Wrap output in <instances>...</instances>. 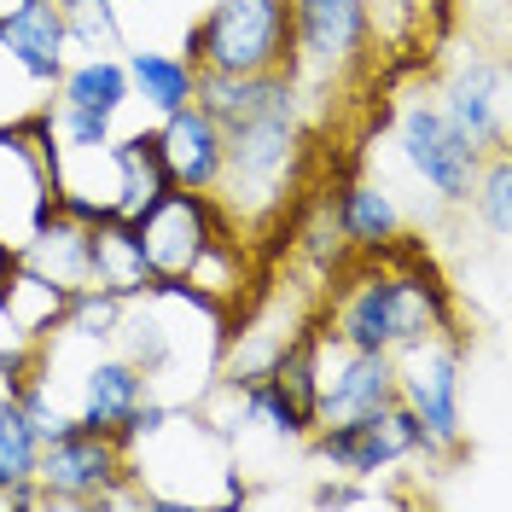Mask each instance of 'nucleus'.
<instances>
[{
    "label": "nucleus",
    "instance_id": "f257e3e1",
    "mask_svg": "<svg viewBox=\"0 0 512 512\" xmlns=\"http://www.w3.org/2000/svg\"><path fill=\"white\" fill-rule=\"evenodd\" d=\"M326 332L338 344H350V350L402 355L414 344H425V338L454 332V297H448L443 274L431 262H419V256L384 262L379 256V268H367L361 280L344 286Z\"/></svg>",
    "mask_w": 512,
    "mask_h": 512
},
{
    "label": "nucleus",
    "instance_id": "f03ea898",
    "mask_svg": "<svg viewBox=\"0 0 512 512\" xmlns=\"http://www.w3.org/2000/svg\"><path fill=\"white\" fill-rule=\"evenodd\" d=\"M303 152V123H297V82L274 76L268 94L256 99L239 123L222 128V181H216V204L227 222H256L274 216L291 187V169Z\"/></svg>",
    "mask_w": 512,
    "mask_h": 512
},
{
    "label": "nucleus",
    "instance_id": "7ed1b4c3",
    "mask_svg": "<svg viewBox=\"0 0 512 512\" xmlns=\"http://www.w3.org/2000/svg\"><path fill=\"white\" fill-rule=\"evenodd\" d=\"M181 59L227 76H291V0H210V12L187 24Z\"/></svg>",
    "mask_w": 512,
    "mask_h": 512
},
{
    "label": "nucleus",
    "instance_id": "20e7f679",
    "mask_svg": "<svg viewBox=\"0 0 512 512\" xmlns=\"http://www.w3.org/2000/svg\"><path fill=\"white\" fill-rule=\"evenodd\" d=\"M134 233H140V251H146V268H152L158 286H175V280L198 286V274L222 251L239 245V227L222 216V204L210 192H187V187L163 192L134 222Z\"/></svg>",
    "mask_w": 512,
    "mask_h": 512
},
{
    "label": "nucleus",
    "instance_id": "39448f33",
    "mask_svg": "<svg viewBox=\"0 0 512 512\" xmlns=\"http://www.w3.org/2000/svg\"><path fill=\"white\" fill-rule=\"evenodd\" d=\"M396 402L419 419L425 454L466 448V344H460V332L425 338L396 355Z\"/></svg>",
    "mask_w": 512,
    "mask_h": 512
},
{
    "label": "nucleus",
    "instance_id": "423d86ee",
    "mask_svg": "<svg viewBox=\"0 0 512 512\" xmlns=\"http://www.w3.org/2000/svg\"><path fill=\"white\" fill-rule=\"evenodd\" d=\"M123 478H128V448L111 431H94V425L64 431L59 443H41V460H35L41 507H123V501H140V495L123 489Z\"/></svg>",
    "mask_w": 512,
    "mask_h": 512
},
{
    "label": "nucleus",
    "instance_id": "0eeeda50",
    "mask_svg": "<svg viewBox=\"0 0 512 512\" xmlns=\"http://www.w3.org/2000/svg\"><path fill=\"white\" fill-rule=\"evenodd\" d=\"M303 448L315 454L332 478H384L390 466L425 454V431L419 419L402 408V402H384L373 414H355V419H332V425H315Z\"/></svg>",
    "mask_w": 512,
    "mask_h": 512
},
{
    "label": "nucleus",
    "instance_id": "6e6552de",
    "mask_svg": "<svg viewBox=\"0 0 512 512\" xmlns=\"http://www.w3.org/2000/svg\"><path fill=\"white\" fill-rule=\"evenodd\" d=\"M291 82L350 76L373 47V0H291Z\"/></svg>",
    "mask_w": 512,
    "mask_h": 512
},
{
    "label": "nucleus",
    "instance_id": "1a4fd4ad",
    "mask_svg": "<svg viewBox=\"0 0 512 512\" xmlns=\"http://www.w3.org/2000/svg\"><path fill=\"white\" fill-rule=\"evenodd\" d=\"M396 146L425 187L437 192L443 204H472V187H478V169L489 152H478L460 128L437 111V99H414L402 105L396 117Z\"/></svg>",
    "mask_w": 512,
    "mask_h": 512
},
{
    "label": "nucleus",
    "instance_id": "9d476101",
    "mask_svg": "<svg viewBox=\"0 0 512 512\" xmlns=\"http://www.w3.org/2000/svg\"><path fill=\"white\" fill-rule=\"evenodd\" d=\"M384 402H396V355L350 350L315 326V425L373 414Z\"/></svg>",
    "mask_w": 512,
    "mask_h": 512
},
{
    "label": "nucleus",
    "instance_id": "9b49d317",
    "mask_svg": "<svg viewBox=\"0 0 512 512\" xmlns=\"http://www.w3.org/2000/svg\"><path fill=\"white\" fill-rule=\"evenodd\" d=\"M437 111H443L478 152H501V146H507V70H501V59L466 53V59L448 70Z\"/></svg>",
    "mask_w": 512,
    "mask_h": 512
},
{
    "label": "nucleus",
    "instance_id": "f8f14e48",
    "mask_svg": "<svg viewBox=\"0 0 512 512\" xmlns=\"http://www.w3.org/2000/svg\"><path fill=\"white\" fill-rule=\"evenodd\" d=\"M152 140H158V158L169 169V181L187 192H216L222 181V123L192 99L181 111H169L158 128H152Z\"/></svg>",
    "mask_w": 512,
    "mask_h": 512
},
{
    "label": "nucleus",
    "instance_id": "ddd939ff",
    "mask_svg": "<svg viewBox=\"0 0 512 512\" xmlns=\"http://www.w3.org/2000/svg\"><path fill=\"white\" fill-rule=\"evenodd\" d=\"M0 59H12L30 82H59L70 64L59 0H18L0 12Z\"/></svg>",
    "mask_w": 512,
    "mask_h": 512
},
{
    "label": "nucleus",
    "instance_id": "4468645a",
    "mask_svg": "<svg viewBox=\"0 0 512 512\" xmlns=\"http://www.w3.org/2000/svg\"><path fill=\"white\" fill-rule=\"evenodd\" d=\"M152 390V379L128 361V355H105L99 350L88 367H82V379H76V425H94V431H123V419L140 408V396Z\"/></svg>",
    "mask_w": 512,
    "mask_h": 512
},
{
    "label": "nucleus",
    "instance_id": "2eb2a0df",
    "mask_svg": "<svg viewBox=\"0 0 512 512\" xmlns=\"http://www.w3.org/2000/svg\"><path fill=\"white\" fill-rule=\"evenodd\" d=\"M105 163H111V175H117L111 192H105L117 222H140L163 192L175 187L169 169H163V158H158L152 128H140V134H128V140H111V146H105Z\"/></svg>",
    "mask_w": 512,
    "mask_h": 512
},
{
    "label": "nucleus",
    "instance_id": "dca6fc26",
    "mask_svg": "<svg viewBox=\"0 0 512 512\" xmlns=\"http://www.w3.org/2000/svg\"><path fill=\"white\" fill-rule=\"evenodd\" d=\"M88 286L117 291V297H140V291L158 286L152 268H146V251H140L134 222H117V216L88 222Z\"/></svg>",
    "mask_w": 512,
    "mask_h": 512
},
{
    "label": "nucleus",
    "instance_id": "f3484780",
    "mask_svg": "<svg viewBox=\"0 0 512 512\" xmlns=\"http://www.w3.org/2000/svg\"><path fill=\"white\" fill-rule=\"evenodd\" d=\"M332 227L367 256H384V251L402 245V210H396V198H390L384 187H373V181H350V187L338 192Z\"/></svg>",
    "mask_w": 512,
    "mask_h": 512
},
{
    "label": "nucleus",
    "instance_id": "a211bd4d",
    "mask_svg": "<svg viewBox=\"0 0 512 512\" xmlns=\"http://www.w3.org/2000/svg\"><path fill=\"white\" fill-rule=\"evenodd\" d=\"M123 70H128V88H134V99H146L158 117L181 111V105H192V94H198V70H192L181 53L140 47V53H128V59H123Z\"/></svg>",
    "mask_w": 512,
    "mask_h": 512
},
{
    "label": "nucleus",
    "instance_id": "6ab92c4d",
    "mask_svg": "<svg viewBox=\"0 0 512 512\" xmlns=\"http://www.w3.org/2000/svg\"><path fill=\"white\" fill-rule=\"evenodd\" d=\"M128 99H134V88H128L123 59H111V53H88V59L64 64L59 105H82V111H105V117H117Z\"/></svg>",
    "mask_w": 512,
    "mask_h": 512
},
{
    "label": "nucleus",
    "instance_id": "aec40b11",
    "mask_svg": "<svg viewBox=\"0 0 512 512\" xmlns=\"http://www.w3.org/2000/svg\"><path fill=\"white\" fill-rule=\"evenodd\" d=\"M35 460H41V437L30 431V419L18 408V396H0V495L12 483H35Z\"/></svg>",
    "mask_w": 512,
    "mask_h": 512
},
{
    "label": "nucleus",
    "instance_id": "412c9836",
    "mask_svg": "<svg viewBox=\"0 0 512 512\" xmlns=\"http://www.w3.org/2000/svg\"><path fill=\"white\" fill-rule=\"evenodd\" d=\"M59 18H64V41L82 47V53H117L123 47L117 0H59Z\"/></svg>",
    "mask_w": 512,
    "mask_h": 512
},
{
    "label": "nucleus",
    "instance_id": "4be33fe9",
    "mask_svg": "<svg viewBox=\"0 0 512 512\" xmlns=\"http://www.w3.org/2000/svg\"><path fill=\"white\" fill-rule=\"evenodd\" d=\"M472 210L483 216L489 239H495V245H507V233H512V158H507V146L483 158L478 187H472Z\"/></svg>",
    "mask_w": 512,
    "mask_h": 512
},
{
    "label": "nucleus",
    "instance_id": "5701e85b",
    "mask_svg": "<svg viewBox=\"0 0 512 512\" xmlns=\"http://www.w3.org/2000/svg\"><path fill=\"white\" fill-rule=\"evenodd\" d=\"M117 117H105V111H82V105H59L53 111V134L64 140V152H105L117 134H111Z\"/></svg>",
    "mask_w": 512,
    "mask_h": 512
},
{
    "label": "nucleus",
    "instance_id": "b1692460",
    "mask_svg": "<svg viewBox=\"0 0 512 512\" xmlns=\"http://www.w3.org/2000/svg\"><path fill=\"white\" fill-rule=\"evenodd\" d=\"M35 367H41V344H30V338H12V344H0V390H18V384L30 379Z\"/></svg>",
    "mask_w": 512,
    "mask_h": 512
},
{
    "label": "nucleus",
    "instance_id": "393cba45",
    "mask_svg": "<svg viewBox=\"0 0 512 512\" xmlns=\"http://www.w3.org/2000/svg\"><path fill=\"white\" fill-rule=\"evenodd\" d=\"M367 501H379V495L355 489V483H320L315 489V507H367Z\"/></svg>",
    "mask_w": 512,
    "mask_h": 512
},
{
    "label": "nucleus",
    "instance_id": "a878e982",
    "mask_svg": "<svg viewBox=\"0 0 512 512\" xmlns=\"http://www.w3.org/2000/svg\"><path fill=\"white\" fill-rule=\"evenodd\" d=\"M12 268H18V245H12V239H6V233H0V280H6V274H12Z\"/></svg>",
    "mask_w": 512,
    "mask_h": 512
}]
</instances>
